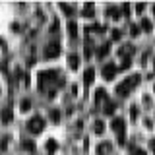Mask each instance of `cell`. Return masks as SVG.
<instances>
[{
	"label": "cell",
	"instance_id": "21",
	"mask_svg": "<svg viewBox=\"0 0 155 155\" xmlns=\"http://www.w3.org/2000/svg\"><path fill=\"white\" fill-rule=\"evenodd\" d=\"M136 155H145V151H142V149H136Z\"/></svg>",
	"mask_w": 155,
	"mask_h": 155
},
{
	"label": "cell",
	"instance_id": "7",
	"mask_svg": "<svg viewBox=\"0 0 155 155\" xmlns=\"http://www.w3.org/2000/svg\"><path fill=\"white\" fill-rule=\"evenodd\" d=\"M142 29H145V31H151V21H149V19H142Z\"/></svg>",
	"mask_w": 155,
	"mask_h": 155
},
{
	"label": "cell",
	"instance_id": "18",
	"mask_svg": "<svg viewBox=\"0 0 155 155\" xmlns=\"http://www.w3.org/2000/svg\"><path fill=\"white\" fill-rule=\"evenodd\" d=\"M23 147H25V149H33L35 145H33V142H31V143H29V142H25V143H23Z\"/></svg>",
	"mask_w": 155,
	"mask_h": 155
},
{
	"label": "cell",
	"instance_id": "5",
	"mask_svg": "<svg viewBox=\"0 0 155 155\" xmlns=\"http://www.w3.org/2000/svg\"><path fill=\"white\" fill-rule=\"evenodd\" d=\"M93 76H95L93 68H87V70H85V84H91V80H93Z\"/></svg>",
	"mask_w": 155,
	"mask_h": 155
},
{
	"label": "cell",
	"instance_id": "22",
	"mask_svg": "<svg viewBox=\"0 0 155 155\" xmlns=\"http://www.w3.org/2000/svg\"><path fill=\"white\" fill-rule=\"evenodd\" d=\"M151 151H155V140H151Z\"/></svg>",
	"mask_w": 155,
	"mask_h": 155
},
{
	"label": "cell",
	"instance_id": "13",
	"mask_svg": "<svg viewBox=\"0 0 155 155\" xmlns=\"http://www.w3.org/2000/svg\"><path fill=\"white\" fill-rule=\"evenodd\" d=\"M68 29L72 31V35H76V31H78V25H76V23H70V25H68Z\"/></svg>",
	"mask_w": 155,
	"mask_h": 155
},
{
	"label": "cell",
	"instance_id": "19",
	"mask_svg": "<svg viewBox=\"0 0 155 155\" xmlns=\"http://www.w3.org/2000/svg\"><path fill=\"white\" fill-rule=\"evenodd\" d=\"M136 116H138V109H136V107H132V118H136Z\"/></svg>",
	"mask_w": 155,
	"mask_h": 155
},
{
	"label": "cell",
	"instance_id": "15",
	"mask_svg": "<svg viewBox=\"0 0 155 155\" xmlns=\"http://www.w3.org/2000/svg\"><path fill=\"white\" fill-rule=\"evenodd\" d=\"M132 35H134V37L140 35V27H138V25H132Z\"/></svg>",
	"mask_w": 155,
	"mask_h": 155
},
{
	"label": "cell",
	"instance_id": "10",
	"mask_svg": "<svg viewBox=\"0 0 155 155\" xmlns=\"http://www.w3.org/2000/svg\"><path fill=\"white\" fill-rule=\"evenodd\" d=\"M109 14L113 16V19H118V10L116 8H109Z\"/></svg>",
	"mask_w": 155,
	"mask_h": 155
},
{
	"label": "cell",
	"instance_id": "9",
	"mask_svg": "<svg viewBox=\"0 0 155 155\" xmlns=\"http://www.w3.org/2000/svg\"><path fill=\"white\" fill-rule=\"evenodd\" d=\"M109 48H110V45H109V43H105V45L101 47V51H99V56H105L107 52H109Z\"/></svg>",
	"mask_w": 155,
	"mask_h": 155
},
{
	"label": "cell",
	"instance_id": "16",
	"mask_svg": "<svg viewBox=\"0 0 155 155\" xmlns=\"http://www.w3.org/2000/svg\"><path fill=\"white\" fill-rule=\"evenodd\" d=\"M29 107H31V103H29V101H23V103H21V109H23V110H27Z\"/></svg>",
	"mask_w": 155,
	"mask_h": 155
},
{
	"label": "cell",
	"instance_id": "6",
	"mask_svg": "<svg viewBox=\"0 0 155 155\" xmlns=\"http://www.w3.org/2000/svg\"><path fill=\"white\" fill-rule=\"evenodd\" d=\"M68 62H70V66H72V68H78V64H80V58H78L76 54H72L70 58H68Z\"/></svg>",
	"mask_w": 155,
	"mask_h": 155
},
{
	"label": "cell",
	"instance_id": "12",
	"mask_svg": "<svg viewBox=\"0 0 155 155\" xmlns=\"http://www.w3.org/2000/svg\"><path fill=\"white\" fill-rule=\"evenodd\" d=\"M113 109H114V105H113V103H109V105L105 107V113H107V114H110V113H113Z\"/></svg>",
	"mask_w": 155,
	"mask_h": 155
},
{
	"label": "cell",
	"instance_id": "2",
	"mask_svg": "<svg viewBox=\"0 0 155 155\" xmlns=\"http://www.w3.org/2000/svg\"><path fill=\"white\" fill-rule=\"evenodd\" d=\"M29 130H31V132H41V130H43V118H39V116H33V118L31 120H29Z\"/></svg>",
	"mask_w": 155,
	"mask_h": 155
},
{
	"label": "cell",
	"instance_id": "17",
	"mask_svg": "<svg viewBox=\"0 0 155 155\" xmlns=\"http://www.w3.org/2000/svg\"><path fill=\"white\" fill-rule=\"evenodd\" d=\"M113 39H114V41H116V39H120V31H118V29H114V31H113Z\"/></svg>",
	"mask_w": 155,
	"mask_h": 155
},
{
	"label": "cell",
	"instance_id": "14",
	"mask_svg": "<svg viewBox=\"0 0 155 155\" xmlns=\"http://www.w3.org/2000/svg\"><path fill=\"white\" fill-rule=\"evenodd\" d=\"M51 118L52 120H58V118H60V113H58V110H52V113H51Z\"/></svg>",
	"mask_w": 155,
	"mask_h": 155
},
{
	"label": "cell",
	"instance_id": "20",
	"mask_svg": "<svg viewBox=\"0 0 155 155\" xmlns=\"http://www.w3.org/2000/svg\"><path fill=\"white\" fill-rule=\"evenodd\" d=\"M10 118H12V114H10L8 110H6V113H4V120H10Z\"/></svg>",
	"mask_w": 155,
	"mask_h": 155
},
{
	"label": "cell",
	"instance_id": "4",
	"mask_svg": "<svg viewBox=\"0 0 155 155\" xmlns=\"http://www.w3.org/2000/svg\"><path fill=\"white\" fill-rule=\"evenodd\" d=\"M103 74H105V78H114V74H116V66L114 64H109V66H105L103 68Z\"/></svg>",
	"mask_w": 155,
	"mask_h": 155
},
{
	"label": "cell",
	"instance_id": "1",
	"mask_svg": "<svg viewBox=\"0 0 155 155\" xmlns=\"http://www.w3.org/2000/svg\"><path fill=\"white\" fill-rule=\"evenodd\" d=\"M138 81H140V76H132V78H128L126 81H122V84L116 87V93H118V95H128V93H130V89H134V87L138 85Z\"/></svg>",
	"mask_w": 155,
	"mask_h": 155
},
{
	"label": "cell",
	"instance_id": "8",
	"mask_svg": "<svg viewBox=\"0 0 155 155\" xmlns=\"http://www.w3.org/2000/svg\"><path fill=\"white\" fill-rule=\"evenodd\" d=\"M103 130H105V124L101 122V120H97V122H95V132H97V134H101Z\"/></svg>",
	"mask_w": 155,
	"mask_h": 155
},
{
	"label": "cell",
	"instance_id": "11",
	"mask_svg": "<svg viewBox=\"0 0 155 155\" xmlns=\"http://www.w3.org/2000/svg\"><path fill=\"white\" fill-rule=\"evenodd\" d=\"M47 149H48V151H54V149H56V143H54V140H51V142H48Z\"/></svg>",
	"mask_w": 155,
	"mask_h": 155
},
{
	"label": "cell",
	"instance_id": "3",
	"mask_svg": "<svg viewBox=\"0 0 155 155\" xmlns=\"http://www.w3.org/2000/svg\"><path fill=\"white\" fill-rule=\"evenodd\" d=\"M60 54V47H58V43H51V45L47 47V51H45V56L47 58H54Z\"/></svg>",
	"mask_w": 155,
	"mask_h": 155
}]
</instances>
